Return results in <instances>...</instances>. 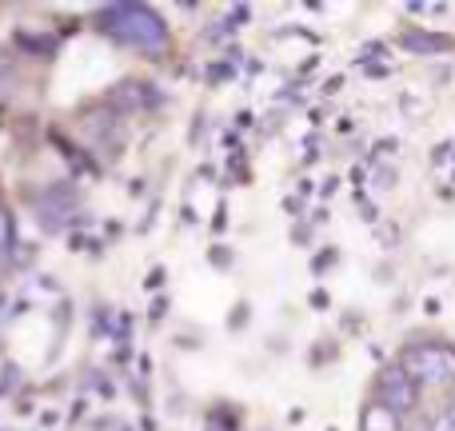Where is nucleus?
<instances>
[{"label":"nucleus","instance_id":"obj_1","mask_svg":"<svg viewBox=\"0 0 455 431\" xmlns=\"http://www.w3.org/2000/svg\"><path fill=\"white\" fill-rule=\"evenodd\" d=\"M112 32L124 40H140V44H160V36H164L156 16L140 12V8H120L116 20H112Z\"/></svg>","mask_w":455,"mask_h":431}]
</instances>
